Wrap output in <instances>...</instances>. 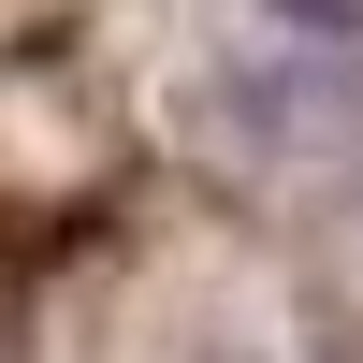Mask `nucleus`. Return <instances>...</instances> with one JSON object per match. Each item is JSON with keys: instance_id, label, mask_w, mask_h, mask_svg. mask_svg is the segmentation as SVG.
I'll return each mask as SVG.
<instances>
[{"instance_id": "1", "label": "nucleus", "mask_w": 363, "mask_h": 363, "mask_svg": "<svg viewBox=\"0 0 363 363\" xmlns=\"http://www.w3.org/2000/svg\"><path fill=\"white\" fill-rule=\"evenodd\" d=\"M277 15H306V29H363V0H277Z\"/></svg>"}]
</instances>
